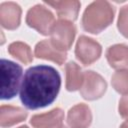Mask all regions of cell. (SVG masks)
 Segmentation results:
<instances>
[{"instance_id":"6da1fadb","label":"cell","mask_w":128,"mask_h":128,"mask_svg":"<svg viewBox=\"0 0 128 128\" xmlns=\"http://www.w3.org/2000/svg\"><path fill=\"white\" fill-rule=\"evenodd\" d=\"M61 86L59 72L49 65H37L26 70L20 88V99L28 109H39L51 104Z\"/></svg>"},{"instance_id":"7a4b0ae2","label":"cell","mask_w":128,"mask_h":128,"mask_svg":"<svg viewBox=\"0 0 128 128\" xmlns=\"http://www.w3.org/2000/svg\"><path fill=\"white\" fill-rule=\"evenodd\" d=\"M114 18V7L107 1L92 2L84 11L83 28L93 34H98L108 27Z\"/></svg>"},{"instance_id":"3957f363","label":"cell","mask_w":128,"mask_h":128,"mask_svg":"<svg viewBox=\"0 0 128 128\" xmlns=\"http://www.w3.org/2000/svg\"><path fill=\"white\" fill-rule=\"evenodd\" d=\"M22 76V67L10 60L2 59L0 65L1 99H11L18 93Z\"/></svg>"},{"instance_id":"277c9868","label":"cell","mask_w":128,"mask_h":128,"mask_svg":"<svg viewBox=\"0 0 128 128\" xmlns=\"http://www.w3.org/2000/svg\"><path fill=\"white\" fill-rule=\"evenodd\" d=\"M76 34V28L70 21L59 20L54 23L50 35L51 43L55 48L62 52H66L72 46L74 37Z\"/></svg>"},{"instance_id":"5b68a950","label":"cell","mask_w":128,"mask_h":128,"mask_svg":"<svg viewBox=\"0 0 128 128\" xmlns=\"http://www.w3.org/2000/svg\"><path fill=\"white\" fill-rule=\"evenodd\" d=\"M28 26L34 28L43 35H48L55 23L54 15L43 5H35L32 7L26 16Z\"/></svg>"},{"instance_id":"8992f818","label":"cell","mask_w":128,"mask_h":128,"mask_svg":"<svg viewBox=\"0 0 128 128\" xmlns=\"http://www.w3.org/2000/svg\"><path fill=\"white\" fill-rule=\"evenodd\" d=\"M107 88L106 81L94 71H85L80 93L86 100H95L105 93Z\"/></svg>"},{"instance_id":"52a82bcc","label":"cell","mask_w":128,"mask_h":128,"mask_svg":"<svg viewBox=\"0 0 128 128\" xmlns=\"http://www.w3.org/2000/svg\"><path fill=\"white\" fill-rule=\"evenodd\" d=\"M101 45L95 40L87 37L80 36L75 49V55L77 59L84 65H91L101 55Z\"/></svg>"},{"instance_id":"ba28073f","label":"cell","mask_w":128,"mask_h":128,"mask_svg":"<svg viewBox=\"0 0 128 128\" xmlns=\"http://www.w3.org/2000/svg\"><path fill=\"white\" fill-rule=\"evenodd\" d=\"M21 8L14 2H4L0 5V23L8 30L16 29L20 24Z\"/></svg>"},{"instance_id":"9c48e42d","label":"cell","mask_w":128,"mask_h":128,"mask_svg":"<svg viewBox=\"0 0 128 128\" xmlns=\"http://www.w3.org/2000/svg\"><path fill=\"white\" fill-rule=\"evenodd\" d=\"M91 121L90 108L85 104H77L68 111L67 124L70 128H88Z\"/></svg>"},{"instance_id":"30bf717a","label":"cell","mask_w":128,"mask_h":128,"mask_svg":"<svg viewBox=\"0 0 128 128\" xmlns=\"http://www.w3.org/2000/svg\"><path fill=\"white\" fill-rule=\"evenodd\" d=\"M64 112L60 108H55L44 114L34 115L30 123L34 128H55L62 125Z\"/></svg>"},{"instance_id":"8fae6325","label":"cell","mask_w":128,"mask_h":128,"mask_svg":"<svg viewBox=\"0 0 128 128\" xmlns=\"http://www.w3.org/2000/svg\"><path fill=\"white\" fill-rule=\"evenodd\" d=\"M35 56L38 58L51 60L59 65H62L66 59V52H62L55 48L50 40H43L39 42L35 47Z\"/></svg>"},{"instance_id":"7c38bea8","label":"cell","mask_w":128,"mask_h":128,"mask_svg":"<svg viewBox=\"0 0 128 128\" xmlns=\"http://www.w3.org/2000/svg\"><path fill=\"white\" fill-rule=\"evenodd\" d=\"M45 3L56 10L61 20L70 22L77 19L81 5L79 1H46Z\"/></svg>"},{"instance_id":"4fadbf2b","label":"cell","mask_w":128,"mask_h":128,"mask_svg":"<svg viewBox=\"0 0 128 128\" xmlns=\"http://www.w3.org/2000/svg\"><path fill=\"white\" fill-rule=\"evenodd\" d=\"M106 58L111 67L125 68L128 67V46L125 44H116L108 48Z\"/></svg>"},{"instance_id":"5bb4252c","label":"cell","mask_w":128,"mask_h":128,"mask_svg":"<svg viewBox=\"0 0 128 128\" xmlns=\"http://www.w3.org/2000/svg\"><path fill=\"white\" fill-rule=\"evenodd\" d=\"M27 117V111L20 107L14 106H1L0 112V122L2 127H10L14 124H17Z\"/></svg>"},{"instance_id":"9a60e30c","label":"cell","mask_w":128,"mask_h":128,"mask_svg":"<svg viewBox=\"0 0 128 128\" xmlns=\"http://www.w3.org/2000/svg\"><path fill=\"white\" fill-rule=\"evenodd\" d=\"M66 89L68 91H75L81 88L84 73L75 62H69L66 65Z\"/></svg>"},{"instance_id":"2e32d148","label":"cell","mask_w":128,"mask_h":128,"mask_svg":"<svg viewBox=\"0 0 128 128\" xmlns=\"http://www.w3.org/2000/svg\"><path fill=\"white\" fill-rule=\"evenodd\" d=\"M8 52L17 60L24 64H29L33 60L30 47L23 42H13L8 47Z\"/></svg>"},{"instance_id":"e0dca14e","label":"cell","mask_w":128,"mask_h":128,"mask_svg":"<svg viewBox=\"0 0 128 128\" xmlns=\"http://www.w3.org/2000/svg\"><path fill=\"white\" fill-rule=\"evenodd\" d=\"M111 83L117 92L128 95V69L116 71L112 76Z\"/></svg>"},{"instance_id":"ac0fdd59","label":"cell","mask_w":128,"mask_h":128,"mask_svg":"<svg viewBox=\"0 0 128 128\" xmlns=\"http://www.w3.org/2000/svg\"><path fill=\"white\" fill-rule=\"evenodd\" d=\"M118 29L120 33L128 38V5L121 8L118 18Z\"/></svg>"},{"instance_id":"d6986e66","label":"cell","mask_w":128,"mask_h":128,"mask_svg":"<svg viewBox=\"0 0 128 128\" xmlns=\"http://www.w3.org/2000/svg\"><path fill=\"white\" fill-rule=\"evenodd\" d=\"M120 128H128V121H126V122H124L121 126H120Z\"/></svg>"},{"instance_id":"ffe728a7","label":"cell","mask_w":128,"mask_h":128,"mask_svg":"<svg viewBox=\"0 0 128 128\" xmlns=\"http://www.w3.org/2000/svg\"><path fill=\"white\" fill-rule=\"evenodd\" d=\"M55 128H67L66 126H64V125H60V126H58V127H55Z\"/></svg>"},{"instance_id":"44dd1931","label":"cell","mask_w":128,"mask_h":128,"mask_svg":"<svg viewBox=\"0 0 128 128\" xmlns=\"http://www.w3.org/2000/svg\"><path fill=\"white\" fill-rule=\"evenodd\" d=\"M18 128H29V127L26 126V125H24V126H21V127H18Z\"/></svg>"}]
</instances>
